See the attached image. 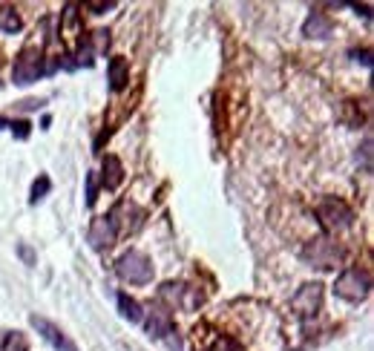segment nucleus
Wrapping results in <instances>:
<instances>
[{"label":"nucleus","instance_id":"f257e3e1","mask_svg":"<svg viewBox=\"0 0 374 351\" xmlns=\"http://www.w3.org/2000/svg\"><path fill=\"white\" fill-rule=\"evenodd\" d=\"M144 328H147V334H150L153 340L165 343L170 351H182V337H178L176 323H173V317H170V311H167V308H161V306L150 308Z\"/></svg>","mask_w":374,"mask_h":351},{"label":"nucleus","instance_id":"f03ea898","mask_svg":"<svg viewBox=\"0 0 374 351\" xmlns=\"http://www.w3.org/2000/svg\"><path fill=\"white\" fill-rule=\"evenodd\" d=\"M116 274L129 285H147L153 279V262L141 251H127L116 262Z\"/></svg>","mask_w":374,"mask_h":351},{"label":"nucleus","instance_id":"7ed1b4c3","mask_svg":"<svg viewBox=\"0 0 374 351\" xmlns=\"http://www.w3.org/2000/svg\"><path fill=\"white\" fill-rule=\"evenodd\" d=\"M371 291V277L360 268H346L334 282V294L346 302H363Z\"/></svg>","mask_w":374,"mask_h":351},{"label":"nucleus","instance_id":"20e7f679","mask_svg":"<svg viewBox=\"0 0 374 351\" xmlns=\"http://www.w3.org/2000/svg\"><path fill=\"white\" fill-rule=\"evenodd\" d=\"M43 72H46L43 55H41V50H35V46H26V50H21L18 58H14V63H12V81L18 84V87L35 84Z\"/></svg>","mask_w":374,"mask_h":351},{"label":"nucleus","instance_id":"39448f33","mask_svg":"<svg viewBox=\"0 0 374 351\" xmlns=\"http://www.w3.org/2000/svg\"><path fill=\"white\" fill-rule=\"evenodd\" d=\"M317 216H320L325 231H346V228H351V222H354V211L343 199H334V196L322 199L317 204Z\"/></svg>","mask_w":374,"mask_h":351},{"label":"nucleus","instance_id":"423d86ee","mask_svg":"<svg viewBox=\"0 0 374 351\" xmlns=\"http://www.w3.org/2000/svg\"><path fill=\"white\" fill-rule=\"evenodd\" d=\"M302 259L314 268H337V262L343 259V251L329 239H314L302 248Z\"/></svg>","mask_w":374,"mask_h":351},{"label":"nucleus","instance_id":"0eeeda50","mask_svg":"<svg viewBox=\"0 0 374 351\" xmlns=\"http://www.w3.org/2000/svg\"><path fill=\"white\" fill-rule=\"evenodd\" d=\"M116 236H118V219H116V213H107V216L92 219V225L87 231V242L95 251H101V248H110L116 242Z\"/></svg>","mask_w":374,"mask_h":351},{"label":"nucleus","instance_id":"6e6552de","mask_svg":"<svg viewBox=\"0 0 374 351\" xmlns=\"http://www.w3.org/2000/svg\"><path fill=\"white\" fill-rule=\"evenodd\" d=\"M158 297L167 299L173 308L178 306V308H185V311H193V308L202 306V294H199L196 288H190V285H182V282H167V285H161Z\"/></svg>","mask_w":374,"mask_h":351},{"label":"nucleus","instance_id":"1a4fd4ad","mask_svg":"<svg viewBox=\"0 0 374 351\" xmlns=\"http://www.w3.org/2000/svg\"><path fill=\"white\" fill-rule=\"evenodd\" d=\"M320 306H322V285L320 282L302 285V288L294 294V299H291V308H294L302 320H311V317H317Z\"/></svg>","mask_w":374,"mask_h":351},{"label":"nucleus","instance_id":"9d476101","mask_svg":"<svg viewBox=\"0 0 374 351\" xmlns=\"http://www.w3.org/2000/svg\"><path fill=\"white\" fill-rule=\"evenodd\" d=\"M29 323H32V328H35L38 334H41V337L46 340V343H50L55 351H78V345L67 337V334H63L55 323H50V320H46V317H38V314H32L29 317Z\"/></svg>","mask_w":374,"mask_h":351},{"label":"nucleus","instance_id":"9b49d317","mask_svg":"<svg viewBox=\"0 0 374 351\" xmlns=\"http://www.w3.org/2000/svg\"><path fill=\"white\" fill-rule=\"evenodd\" d=\"M334 32V21L325 12H311L302 23V35L305 38H329Z\"/></svg>","mask_w":374,"mask_h":351},{"label":"nucleus","instance_id":"f8f14e48","mask_svg":"<svg viewBox=\"0 0 374 351\" xmlns=\"http://www.w3.org/2000/svg\"><path fill=\"white\" fill-rule=\"evenodd\" d=\"M107 75H110V89H112V92H121V89H127V84H129V63H127L121 55L110 58Z\"/></svg>","mask_w":374,"mask_h":351},{"label":"nucleus","instance_id":"ddd939ff","mask_svg":"<svg viewBox=\"0 0 374 351\" xmlns=\"http://www.w3.org/2000/svg\"><path fill=\"white\" fill-rule=\"evenodd\" d=\"M121 182H124V164L118 162L116 156H107V158H104V173H101L104 190H116Z\"/></svg>","mask_w":374,"mask_h":351},{"label":"nucleus","instance_id":"4468645a","mask_svg":"<svg viewBox=\"0 0 374 351\" xmlns=\"http://www.w3.org/2000/svg\"><path fill=\"white\" fill-rule=\"evenodd\" d=\"M116 299H118V311H121L124 320H129V323H141L144 320V311H141V302L138 299H133V297L124 294V291Z\"/></svg>","mask_w":374,"mask_h":351},{"label":"nucleus","instance_id":"2eb2a0df","mask_svg":"<svg viewBox=\"0 0 374 351\" xmlns=\"http://www.w3.org/2000/svg\"><path fill=\"white\" fill-rule=\"evenodd\" d=\"M21 14L14 9H0V32H6V35H14V32H21Z\"/></svg>","mask_w":374,"mask_h":351},{"label":"nucleus","instance_id":"dca6fc26","mask_svg":"<svg viewBox=\"0 0 374 351\" xmlns=\"http://www.w3.org/2000/svg\"><path fill=\"white\" fill-rule=\"evenodd\" d=\"M52 190V182H50V176L46 173H41L38 179H35V184H32V196H29V202L32 204H38L41 199H46V193Z\"/></svg>","mask_w":374,"mask_h":351},{"label":"nucleus","instance_id":"f3484780","mask_svg":"<svg viewBox=\"0 0 374 351\" xmlns=\"http://www.w3.org/2000/svg\"><path fill=\"white\" fill-rule=\"evenodd\" d=\"M9 130H12V136H14V138L26 141V138H29V133H32V124H29L26 118H14V121H9Z\"/></svg>","mask_w":374,"mask_h":351},{"label":"nucleus","instance_id":"a211bd4d","mask_svg":"<svg viewBox=\"0 0 374 351\" xmlns=\"http://www.w3.org/2000/svg\"><path fill=\"white\" fill-rule=\"evenodd\" d=\"M207 351H245V348H242L233 337H216L214 343H210V348Z\"/></svg>","mask_w":374,"mask_h":351},{"label":"nucleus","instance_id":"6ab92c4d","mask_svg":"<svg viewBox=\"0 0 374 351\" xmlns=\"http://www.w3.org/2000/svg\"><path fill=\"white\" fill-rule=\"evenodd\" d=\"M43 104H46L43 98H26L21 104H14V109H21V113H32V109H41Z\"/></svg>","mask_w":374,"mask_h":351},{"label":"nucleus","instance_id":"aec40b11","mask_svg":"<svg viewBox=\"0 0 374 351\" xmlns=\"http://www.w3.org/2000/svg\"><path fill=\"white\" fill-rule=\"evenodd\" d=\"M95 199H98V187H95V176H92V173H87V204L92 207V204H95Z\"/></svg>","mask_w":374,"mask_h":351},{"label":"nucleus","instance_id":"412c9836","mask_svg":"<svg viewBox=\"0 0 374 351\" xmlns=\"http://www.w3.org/2000/svg\"><path fill=\"white\" fill-rule=\"evenodd\" d=\"M112 6H116V3H112V0H110V3H95V0H90V3H87V9H92L95 14H101V12L112 9Z\"/></svg>","mask_w":374,"mask_h":351},{"label":"nucleus","instance_id":"4be33fe9","mask_svg":"<svg viewBox=\"0 0 374 351\" xmlns=\"http://www.w3.org/2000/svg\"><path fill=\"white\" fill-rule=\"evenodd\" d=\"M18 253L23 257V262H26V265H35V253H32L26 245H18Z\"/></svg>","mask_w":374,"mask_h":351},{"label":"nucleus","instance_id":"5701e85b","mask_svg":"<svg viewBox=\"0 0 374 351\" xmlns=\"http://www.w3.org/2000/svg\"><path fill=\"white\" fill-rule=\"evenodd\" d=\"M3 127H9V118H3V116H0V130H3Z\"/></svg>","mask_w":374,"mask_h":351}]
</instances>
